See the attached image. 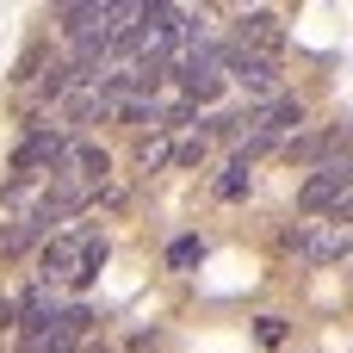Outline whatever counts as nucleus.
<instances>
[{"instance_id":"nucleus-1","label":"nucleus","mask_w":353,"mask_h":353,"mask_svg":"<svg viewBox=\"0 0 353 353\" xmlns=\"http://www.w3.org/2000/svg\"><path fill=\"white\" fill-rule=\"evenodd\" d=\"M37 267H43L37 285H50V292H56V285H87V279L105 267V236L87 230V223H74V230H62V236L43 242Z\"/></svg>"},{"instance_id":"nucleus-2","label":"nucleus","mask_w":353,"mask_h":353,"mask_svg":"<svg viewBox=\"0 0 353 353\" xmlns=\"http://www.w3.org/2000/svg\"><path fill=\"white\" fill-rule=\"evenodd\" d=\"M68 149H74V137H68L56 118H31L25 143L12 149V180H50V174L62 168Z\"/></svg>"},{"instance_id":"nucleus-3","label":"nucleus","mask_w":353,"mask_h":353,"mask_svg":"<svg viewBox=\"0 0 353 353\" xmlns=\"http://www.w3.org/2000/svg\"><path fill=\"white\" fill-rule=\"evenodd\" d=\"M285 248L304 261V267H335V261H353V230L323 217V223H298L285 230Z\"/></svg>"},{"instance_id":"nucleus-4","label":"nucleus","mask_w":353,"mask_h":353,"mask_svg":"<svg viewBox=\"0 0 353 353\" xmlns=\"http://www.w3.org/2000/svg\"><path fill=\"white\" fill-rule=\"evenodd\" d=\"M87 304H56L37 329H19V353H74L87 335Z\"/></svg>"},{"instance_id":"nucleus-5","label":"nucleus","mask_w":353,"mask_h":353,"mask_svg":"<svg viewBox=\"0 0 353 353\" xmlns=\"http://www.w3.org/2000/svg\"><path fill=\"white\" fill-rule=\"evenodd\" d=\"M168 74L180 81V99L205 105V99H217V87H223V56H217V43H192V50H180V56L168 62Z\"/></svg>"},{"instance_id":"nucleus-6","label":"nucleus","mask_w":353,"mask_h":353,"mask_svg":"<svg viewBox=\"0 0 353 353\" xmlns=\"http://www.w3.org/2000/svg\"><path fill=\"white\" fill-rule=\"evenodd\" d=\"M223 56V74L248 93V99H279V56H254V50H236V43H217Z\"/></svg>"},{"instance_id":"nucleus-7","label":"nucleus","mask_w":353,"mask_h":353,"mask_svg":"<svg viewBox=\"0 0 353 353\" xmlns=\"http://www.w3.org/2000/svg\"><path fill=\"white\" fill-rule=\"evenodd\" d=\"M353 192V155H335V161H323L310 180H304V192H298V211H335L341 199Z\"/></svg>"},{"instance_id":"nucleus-8","label":"nucleus","mask_w":353,"mask_h":353,"mask_svg":"<svg viewBox=\"0 0 353 353\" xmlns=\"http://www.w3.org/2000/svg\"><path fill=\"white\" fill-rule=\"evenodd\" d=\"M105 174H112L105 149H99V143H74V149L62 155V168H56L50 180H56V186H68V192H87V199H99Z\"/></svg>"},{"instance_id":"nucleus-9","label":"nucleus","mask_w":353,"mask_h":353,"mask_svg":"<svg viewBox=\"0 0 353 353\" xmlns=\"http://www.w3.org/2000/svg\"><path fill=\"white\" fill-rule=\"evenodd\" d=\"M223 43H236V50H254V56H279V43H285V31H279V12H267V6H254V12H236V25H230V37Z\"/></svg>"},{"instance_id":"nucleus-10","label":"nucleus","mask_w":353,"mask_h":353,"mask_svg":"<svg viewBox=\"0 0 353 353\" xmlns=\"http://www.w3.org/2000/svg\"><path fill=\"white\" fill-rule=\"evenodd\" d=\"M341 149H347V118H341V124H316V130H298V137L285 143V155H292V161H310V168L335 161Z\"/></svg>"},{"instance_id":"nucleus-11","label":"nucleus","mask_w":353,"mask_h":353,"mask_svg":"<svg viewBox=\"0 0 353 353\" xmlns=\"http://www.w3.org/2000/svg\"><path fill=\"white\" fill-rule=\"evenodd\" d=\"M31 242H50V230H43L31 211H25V217H12V223L0 230V254H25Z\"/></svg>"},{"instance_id":"nucleus-12","label":"nucleus","mask_w":353,"mask_h":353,"mask_svg":"<svg viewBox=\"0 0 353 353\" xmlns=\"http://www.w3.org/2000/svg\"><path fill=\"white\" fill-rule=\"evenodd\" d=\"M161 161H174V137H168V130H155V143H143V149H137V168H143V174H149V168H161Z\"/></svg>"},{"instance_id":"nucleus-13","label":"nucleus","mask_w":353,"mask_h":353,"mask_svg":"<svg viewBox=\"0 0 353 353\" xmlns=\"http://www.w3.org/2000/svg\"><path fill=\"white\" fill-rule=\"evenodd\" d=\"M205 155H211V137H205V130H199V137H186V143H180V149H174V168H199V161H205Z\"/></svg>"},{"instance_id":"nucleus-14","label":"nucleus","mask_w":353,"mask_h":353,"mask_svg":"<svg viewBox=\"0 0 353 353\" xmlns=\"http://www.w3.org/2000/svg\"><path fill=\"white\" fill-rule=\"evenodd\" d=\"M217 192H223V199H242V192H248V161H230L223 180H217Z\"/></svg>"},{"instance_id":"nucleus-15","label":"nucleus","mask_w":353,"mask_h":353,"mask_svg":"<svg viewBox=\"0 0 353 353\" xmlns=\"http://www.w3.org/2000/svg\"><path fill=\"white\" fill-rule=\"evenodd\" d=\"M168 261H174V267H199V261H205V242H199V236H180V242L168 248Z\"/></svg>"},{"instance_id":"nucleus-16","label":"nucleus","mask_w":353,"mask_h":353,"mask_svg":"<svg viewBox=\"0 0 353 353\" xmlns=\"http://www.w3.org/2000/svg\"><path fill=\"white\" fill-rule=\"evenodd\" d=\"M261 341L279 347V341H285V323H279V316H261Z\"/></svg>"},{"instance_id":"nucleus-17","label":"nucleus","mask_w":353,"mask_h":353,"mask_svg":"<svg viewBox=\"0 0 353 353\" xmlns=\"http://www.w3.org/2000/svg\"><path fill=\"white\" fill-rule=\"evenodd\" d=\"M329 217H335V223H347V230H353V192L341 199V205H335V211H329Z\"/></svg>"},{"instance_id":"nucleus-18","label":"nucleus","mask_w":353,"mask_h":353,"mask_svg":"<svg viewBox=\"0 0 353 353\" xmlns=\"http://www.w3.org/2000/svg\"><path fill=\"white\" fill-rule=\"evenodd\" d=\"M0 329H19V316H12V304L0 298Z\"/></svg>"},{"instance_id":"nucleus-19","label":"nucleus","mask_w":353,"mask_h":353,"mask_svg":"<svg viewBox=\"0 0 353 353\" xmlns=\"http://www.w3.org/2000/svg\"><path fill=\"white\" fill-rule=\"evenodd\" d=\"M347 285H353V267H347Z\"/></svg>"}]
</instances>
